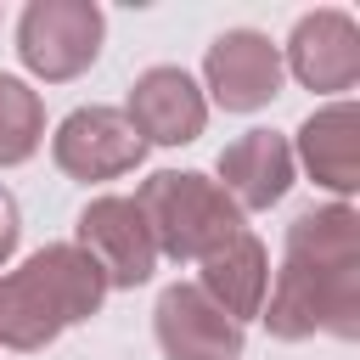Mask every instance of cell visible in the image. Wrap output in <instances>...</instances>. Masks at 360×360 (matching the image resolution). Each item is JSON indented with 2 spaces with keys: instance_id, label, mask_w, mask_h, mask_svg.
<instances>
[{
  "instance_id": "cell-1",
  "label": "cell",
  "mask_w": 360,
  "mask_h": 360,
  "mask_svg": "<svg viewBox=\"0 0 360 360\" xmlns=\"http://www.w3.org/2000/svg\"><path fill=\"white\" fill-rule=\"evenodd\" d=\"M259 315L281 343L315 332L360 338V214L349 202L304 208L287 225V259Z\"/></svg>"
},
{
  "instance_id": "cell-2",
  "label": "cell",
  "mask_w": 360,
  "mask_h": 360,
  "mask_svg": "<svg viewBox=\"0 0 360 360\" xmlns=\"http://www.w3.org/2000/svg\"><path fill=\"white\" fill-rule=\"evenodd\" d=\"M101 298L107 281L90 264V253H79L73 242H51L0 276V349L34 354L56 343L68 326L90 321Z\"/></svg>"
},
{
  "instance_id": "cell-3",
  "label": "cell",
  "mask_w": 360,
  "mask_h": 360,
  "mask_svg": "<svg viewBox=\"0 0 360 360\" xmlns=\"http://www.w3.org/2000/svg\"><path fill=\"white\" fill-rule=\"evenodd\" d=\"M135 208L152 231V248L169 259H208L236 231H248L242 208L219 191V180L197 169H158L152 180H141Z\"/></svg>"
},
{
  "instance_id": "cell-4",
  "label": "cell",
  "mask_w": 360,
  "mask_h": 360,
  "mask_svg": "<svg viewBox=\"0 0 360 360\" xmlns=\"http://www.w3.org/2000/svg\"><path fill=\"white\" fill-rule=\"evenodd\" d=\"M107 17L96 0H28L17 17V56L45 84L79 79L101 56Z\"/></svg>"
},
{
  "instance_id": "cell-5",
  "label": "cell",
  "mask_w": 360,
  "mask_h": 360,
  "mask_svg": "<svg viewBox=\"0 0 360 360\" xmlns=\"http://www.w3.org/2000/svg\"><path fill=\"white\" fill-rule=\"evenodd\" d=\"M51 158L73 180H118V174L141 169L146 141L135 135L124 107H73L51 135Z\"/></svg>"
},
{
  "instance_id": "cell-6",
  "label": "cell",
  "mask_w": 360,
  "mask_h": 360,
  "mask_svg": "<svg viewBox=\"0 0 360 360\" xmlns=\"http://www.w3.org/2000/svg\"><path fill=\"white\" fill-rule=\"evenodd\" d=\"M79 253H90V264L101 270L107 287H141L158 270V248L152 231L135 208V197H96L79 208Z\"/></svg>"
},
{
  "instance_id": "cell-7",
  "label": "cell",
  "mask_w": 360,
  "mask_h": 360,
  "mask_svg": "<svg viewBox=\"0 0 360 360\" xmlns=\"http://www.w3.org/2000/svg\"><path fill=\"white\" fill-rule=\"evenodd\" d=\"M202 79L225 112H259L281 96V45H270V34L259 28H225L202 56Z\"/></svg>"
},
{
  "instance_id": "cell-8",
  "label": "cell",
  "mask_w": 360,
  "mask_h": 360,
  "mask_svg": "<svg viewBox=\"0 0 360 360\" xmlns=\"http://www.w3.org/2000/svg\"><path fill=\"white\" fill-rule=\"evenodd\" d=\"M281 68L304 90H321V96L354 90V79H360V22L338 6H321V11L298 17Z\"/></svg>"
},
{
  "instance_id": "cell-9",
  "label": "cell",
  "mask_w": 360,
  "mask_h": 360,
  "mask_svg": "<svg viewBox=\"0 0 360 360\" xmlns=\"http://www.w3.org/2000/svg\"><path fill=\"white\" fill-rule=\"evenodd\" d=\"M152 332L169 360H236L242 354V326L197 281H174L158 292Z\"/></svg>"
},
{
  "instance_id": "cell-10",
  "label": "cell",
  "mask_w": 360,
  "mask_h": 360,
  "mask_svg": "<svg viewBox=\"0 0 360 360\" xmlns=\"http://www.w3.org/2000/svg\"><path fill=\"white\" fill-rule=\"evenodd\" d=\"M124 118L135 124V135L146 146H186L208 129V96L197 90V79L186 68H146L129 84Z\"/></svg>"
},
{
  "instance_id": "cell-11",
  "label": "cell",
  "mask_w": 360,
  "mask_h": 360,
  "mask_svg": "<svg viewBox=\"0 0 360 360\" xmlns=\"http://www.w3.org/2000/svg\"><path fill=\"white\" fill-rule=\"evenodd\" d=\"M298 163H292V141L276 129H248L219 152V191L248 214V208H270L287 197Z\"/></svg>"
},
{
  "instance_id": "cell-12",
  "label": "cell",
  "mask_w": 360,
  "mask_h": 360,
  "mask_svg": "<svg viewBox=\"0 0 360 360\" xmlns=\"http://www.w3.org/2000/svg\"><path fill=\"white\" fill-rule=\"evenodd\" d=\"M292 163H304L315 174V186H326L338 197L360 191V112H354V101H332V107L309 112L298 124Z\"/></svg>"
},
{
  "instance_id": "cell-13",
  "label": "cell",
  "mask_w": 360,
  "mask_h": 360,
  "mask_svg": "<svg viewBox=\"0 0 360 360\" xmlns=\"http://www.w3.org/2000/svg\"><path fill=\"white\" fill-rule=\"evenodd\" d=\"M236 326L242 321H253L259 309H264V292H270V253H264V242L253 236V231H236L225 248H214L208 259H202V281H197Z\"/></svg>"
},
{
  "instance_id": "cell-14",
  "label": "cell",
  "mask_w": 360,
  "mask_h": 360,
  "mask_svg": "<svg viewBox=\"0 0 360 360\" xmlns=\"http://www.w3.org/2000/svg\"><path fill=\"white\" fill-rule=\"evenodd\" d=\"M45 141V101L17 73H0V169H17Z\"/></svg>"
},
{
  "instance_id": "cell-15",
  "label": "cell",
  "mask_w": 360,
  "mask_h": 360,
  "mask_svg": "<svg viewBox=\"0 0 360 360\" xmlns=\"http://www.w3.org/2000/svg\"><path fill=\"white\" fill-rule=\"evenodd\" d=\"M17 236H22V214H17V197L0 186V264L17 253Z\"/></svg>"
}]
</instances>
